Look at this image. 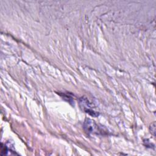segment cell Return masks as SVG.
<instances>
[{"instance_id":"cell-1","label":"cell","mask_w":156,"mask_h":156,"mask_svg":"<svg viewBox=\"0 0 156 156\" xmlns=\"http://www.w3.org/2000/svg\"><path fill=\"white\" fill-rule=\"evenodd\" d=\"M79 104L81 110L90 116L93 117H98L99 115V112L95 111L93 109V104L86 97L82 96L79 99Z\"/></svg>"},{"instance_id":"cell-2","label":"cell","mask_w":156,"mask_h":156,"mask_svg":"<svg viewBox=\"0 0 156 156\" xmlns=\"http://www.w3.org/2000/svg\"><path fill=\"white\" fill-rule=\"evenodd\" d=\"M83 129L88 133L93 134H102L103 130H102L93 120L90 119H86L83 122Z\"/></svg>"},{"instance_id":"cell-3","label":"cell","mask_w":156,"mask_h":156,"mask_svg":"<svg viewBox=\"0 0 156 156\" xmlns=\"http://www.w3.org/2000/svg\"><path fill=\"white\" fill-rule=\"evenodd\" d=\"M9 147L5 144H4L3 143H2L1 144V155H3L7 154V152H9Z\"/></svg>"},{"instance_id":"cell-4","label":"cell","mask_w":156,"mask_h":156,"mask_svg":"<svg viewBox=\"0 0 156 156\" xmlns=\"http://www.w3.org/2000/svg\"><path fill=\"white\" fill-rule=\"evenodd\" d=\"M151 132L152 133H153V135L155 136V122H153L152 124H151Z\"/></svg>"}]
</instances>
